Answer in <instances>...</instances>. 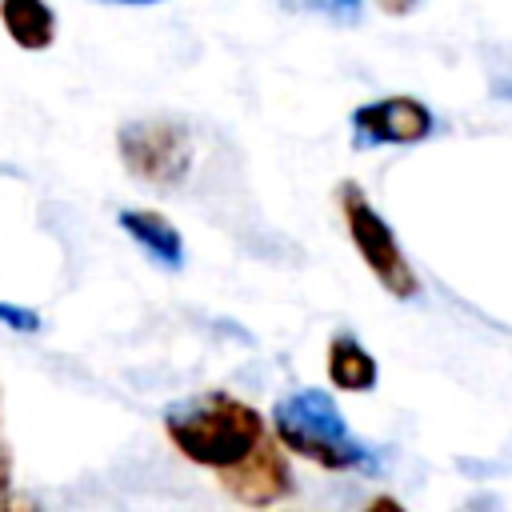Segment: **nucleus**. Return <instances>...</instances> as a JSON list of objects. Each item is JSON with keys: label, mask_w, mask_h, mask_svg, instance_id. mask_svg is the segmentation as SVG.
<instances>
[{"label": "nucleus", "mask_w": 512, "mask_h": 512, "mask_svg": "<svg viewBox=\"0 0 512 512\" xmlns=\"http://www.w3.org/2000/svg\"><path fill=\"white\" fill-rule=\"evenodd\" d=\"M216 480L232 500H240L248 508H272V504H280V500H288L296 492V476H292L288 452L280 448V440L272 432L240 468L220 472Z\"/></svg>", "instance_id": "423d86ee"}, {"label": "nucleus", "mask_w": 512, "mask_h": 512, "mask_svg": "<svg viewBox=\"0 0 512 512\" xmlns=\"http://www.w3.org/2000/svg\"><path fill=\"white\" fill-rule=\"evenodd\" d=\"M268 428L288 456H300L316 468L360 476L384 472V452L348 428L340 404L324 388H296L280 396L268 412Z\"/></svg>", "instance_id": "f03ea898"}, {"label": "nucleus", "mask_w": 512, "mask_h": 512, "mask_svg": "<svg viewBox=\"0 0 512 512\" xmlns=\"http://www.w3.org/2000/svg\"><path fill=\"white\" fill-rule=\"evenodd\" d=\"M8 484H12V456H8V444H4V436H0V504H4Z\"/></svg>", "instance_id": "f8f14e48"}, {"label": "nucleus", "mask_w": 512, "mask_h": 512, "mask_svg": "<svg viewBox=\"0 0 512 512\" xmlns=\"http://www.w3.org/2000/svg\"><path fill=\"white\" fill-rule=\"evenodd\" d=\"M492 92H496V96H504V100H512V80H496V84H492Z\"/></svg>", "instance_id": "4468645a"}, {"label": "nucleus", "mask_w": 512, "mask_h": 512, "mask_svg": "<svg viewBox=\"0 0 512 512\" xmlns=\"http://www.w3.org/2000/svg\"><path fill=\"white\" fill-rule=\"evenodd\" d=\"M116 152L128 176H136L148 188L176 192L192 176L196 144L184 120L172 116H144L116 128Z\"/></svg>", "instance_id": "7ed1b4c3"}, {"label": "nucleus", "mask_w": 512, "mask_h": 512, "mask_svg": "<svg viewBox=\"0 0 512 512\" xmlns=\"http://www.w3.org/2000/svg\"><path fill=\"white\" fill-rule=\"evenodd\" d=\"M164 432L188 464L220 476V472L240 468L268 440L272 428L264 412H256L248 400L212 388L200 396L172 400L164 408Z\"/></svg>", "instance_id": "f257e3e1"}, {"label": "nucleus", "mask_w": 512, "mask_h": 512, "mask_svg": "<svg viewBox=\"0 0 512 512\" xmlns=\"http://www.w3.org/2000/svg\"><path fill=\"white\" fill-rule=\"evenodd\" d=\"M352 124V144L356 148H384V144H420L436 132V112L416 100V96H380V100H368L360 108H352L348 116Z\"/></svg>", "instance_id": "39448f33"}, {"label": "nucleus", "mask_w": 512, "mask_h": 512, "mask_svg": "<svg viewBox=\"0 0 512 512\" xmlns=\"http://www.w3.org/2000/svg\"><path fill=\"white\" fill-rule=\"evenodd\" d=\"M104 4H132V8H148V4H164V0H104Z\"/></svg>", "instance_id": "2eb2a0df"}, {"label": "nucleus", "mask_w": 512, "mask_h": 512, "mask_svg": "<svg viewBox=\"0 0 512 512\" xmlns=\"http://www.w3.org/2000/svg\"><path fill=\"white\" fill-rule=\"evenodd\" d=\"M0 324H4V328H12V332H40V312L0 300Z\"/></svg>", "instance_id": "9b49d317"}, {"label": "nucleus", "mask_w": 512, "mask_h": 512, "mask_svg": "<svg viewBox=\"0 0 512 512\" xmlns=\"http://www.w3.org/2000/svg\"><path fill=\"white\" fill-rule=\"evenodd\" d=\"M284 4H292L300 12H316L340 28H352L364 20V0H284Z\"/></svg>", "instance_id": "9d476101"}, {"label": "nucleus", "mask_w": 512, "mask_h": 512, "mask_svg": "<svg viewBox=\"0 0 512 512\" xmlns=\"http://www.w3.org/2000/svg\"><path fill=\"white\" fill-rule=\"evenodd\" d=\"M336 204H340V216H344V228H348V240L352 248L360 252L364 268L376 276V284L396 296V300H416L420 296V276L416 268L408 264L392 224L376 212V204L364 196V188L356 180H344L336 188Z\"/></svg>", "instance_id": "20e7f679"}, {"label": "nucleus", "mask_w": 512, "mask_h": 512, "mask_svg": "<svg viewBox=\"0 0 512 512\" xmlns=\"http://www.w3.org/2000/svg\"><path fill=\"white\" fill-rule=\"evenodd\" d=\"M416 4H420V0H376V8H380L384 16H408Z\"/></svg>", "instance_id": "ddd939ff"}, {"label": "nucleus", "mask_w": 512, "mask_h": 512, "mask_svg": "<svg viewBox=\"0 0 512 512\" xmlns=\"http://www.w3.org/2000/svg\"><path fill=\"white\" fill-rule=\"evenodd\" d=\"M116 224L148 252L152 264L172 268V272L184 268V236L164 212H156V208H120Z\"/></svg>", "instance_id": "0eeeda50"}, {"label": "nucleus", "mask_w": 512, "mask_h": 512, "mask_svg": "<svg viewBox=\"0 0 512 512\" xmlns=\"http://www.w3.org/2000/svg\"><path fill=\"white\" fill-rule=\"evenodd\" d=\"M324 372H328V384L340 388V392H372L376 380H380L376 356H372V352L360 344V336L348 332V328L332 332L328 356H324Z\"/></svg>", "instance_id": "6e6552de"}, {"label": "nucleus", "mask_w": 512, "mask_h": 512, "mask_svg": "<svg viewBox=\"0 0 512 512\" xmlns=\"http://www.w3.org/2000/svg\"><path fill=\"white\" fill-rule=\"evenodd\" d=\"M0 28L20 52H48L56 44V12L48 0H0Z\"/></svg>", "instance_id": "1a4fd4ad"}]
</instances>
